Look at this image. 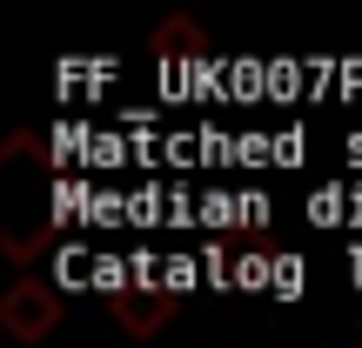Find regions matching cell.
<instances>
[{"instance_id":"obj_1","label":"cell","mask_w":362,"mask_h":348,"mask_svg":"<svg viewBox=\"0 0 362 348\" xmlns=\"http://www.w3.org/2000/svg\"><path fill=\"white\" fill-rule=\"evenodd\" d=\"M0 322H7V335L13 342H47L54 335V322H61V295H54L40 275H21V282L0 295Z\"/></svg>"},{"instance_id":"obj_2","label":"cell","mask_w":362,"mask_h":348,"mask_svg":"<svg viewBox=\"0 0 362 348\" xmlns=\"http://www.w3.org/2000/svg\"><path fill=\"white\" fill-rule=\"evenodd\" d=\"M107 308H115V322L128 335H161L175 322V295H115Z\"/></svg>"},{"instance_id":"obj_4","label":"cell","mask_w":362,"mask_h":348,"mask_svg":"<svg viewBox=\"0 0 362 348\" xmlns=\"http://www.w3.org/2000/svg\"><path fill=\"white\" fill-rule=\"evenodd\" d=\"M356 348H362V342H356Z\"/></svg>"},{"instance_id":"obj_3","label":"cell","mask_w":362,"mask_h":348,"mask_svg":"<svg viewBox=\"0 0 362 348\" xmlns=\"http://www.w3.org/2000/svg\"><path fill=\"white\" fill-rule=\"evenodd\" d=\"M155 54H202V34L188 20H168V27H155Z\"/></svg>"}]
</instances>
